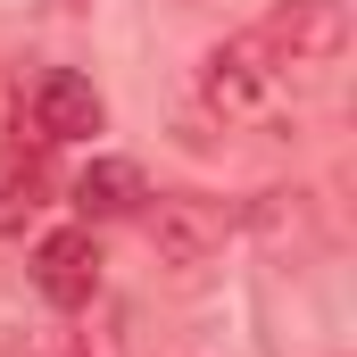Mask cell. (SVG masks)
<instances>
[{
  "instance_id": "1",
  "label": "cell",
  "mask_w": 357,
  "mask_h": 357,
  "mask_svg": "<svg viewBox=\"0 0 357 357\" xmlns=\"http://www.w3.org/2000/svg\"><path fill=\"white\" fill-rule=\"evenodd\" d=\"M258 50L274 59V75H324L349 50V8L341 0H291L258 25Z\"/></svg>"
},
{
  "instance_id": "2",
  "label": "cell",
  "mask_w": 357,
  "mask_h": 357,
  "mask_svg": "<svg viewBox=\"0 0 357 357\" xmlns=\"http://www.w3.org/2000/svg\"><path fill=\"white\" fill-rule=\"evenodd\" d=\"M225 233H233V208H225V199L167 191V199L150 208V250H158V266H208V258L225 250Z\"/></svg>"
},
{
  "instance_id": "3",
  "label": "cell",
  "mask_w": 357,
  "mask_h": 357,
  "mask_svg": "<svg viewBox=\"0 0 357 357\" xmlns=\"http://www.w3.org/2000/svg\"><path fill=\"white\" fill-rule=\"evenodd\" d=\"M274 84H282V75H274V59L258 50V33H233V42H216V50L199 59V100H208L216 116H258Z\"/></svg>"
},
{
  "instance_id": "4",
  "label": "cell",
  "mask_w": 357,
  "mask_h": 357,
  "mask_svg": "<svg viewBox=\"0 0 357 357\" xmlns=\"http://www.w3.org/2000/svg\"><path fill=\"white\" fill-rule=\"evenodd\" d=\"M33 282H42L50 307H91V299H100V241H91V225L50 233V241L33 250Z\"/></svg>"
},
{
  "instance_id": "5",
  "label": "cell",
  "mask_w": 357,
  "mask_h": 357,
  "mask_svg": "<svg viewBox=\"0 0 357 357\" xmlns=\"http://www.w3.org/2000/svg\"><path fill=\"white\" fill-rule=\"evenodd\" d=\"M108 125V108H100V91L75 75V67H50L42 84H33V142H91Z\"/></svg>"
},
{
  "instance_id": "6",
  "label": "cell",
  "mask_w": 357,
  "mask_h": 357,
  "mask_svg": "<svg viewBox=\"0 0 357 357\" xmlns=\"http://www.w3.org/2000/svg\"><path fill=\"white\" fill-rule=\"evenodd\" d=\"M67 199H75V216H84V225H108V216H133V208L150 199V183H142L133 158H91L84 175L67 183Z\"/></svg>"
},
{
  "instance_id": "7",
  "label": "cell",
  "mask_w": 357,
  "mask_h": 357,
  "mask_svg": "<svg viewBox=\"0 0 357 357\" xmlns=\"http://www.w3.org/2000/svg\"><path fill=\"white\" fill-rule=\"evenodd\" d=\"M50 142H8L0 150V225H17V216H33L42 199H50V158H42Z\"/></svg>"
}]
</instances>
